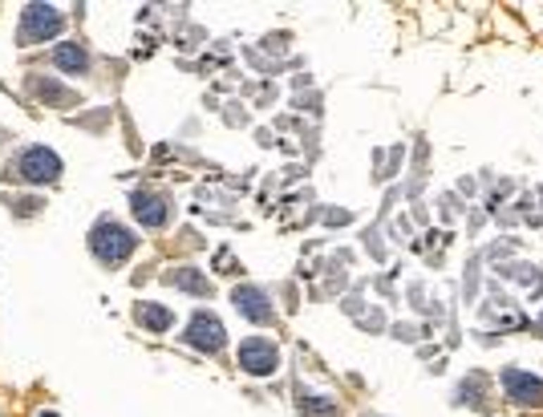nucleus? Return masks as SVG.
Segmentation results:
<instances>
[{
  "instance_id": "1",
  "label": "nucleus",
  "mask_w": 543,
  "mask_h": 417,
  "mask_svg": "<svg viewBox=\"0 0 543 417\" xmlns=\"http://www.w3.org/2000/svg\"><path fill=\"white\" fill-rule=\"evenodd\" d=\"M89 247H94V256L101 259V263H122V259H130L134 251V235L126 231V227H118V223H98L94 231H89Z\"/></svg>"
},
{
  "instance_id": "2",
  "label": "nucleus",
  "mask_w": 543,
  "mask_h": 417,
  "mask_svg": "<svg viewBox=\"0 0 543 417\" xmlns=\"http://www.w3.org/2000/svg\"><path fill=\"white\" fill-rule=\"evenodd\" d=\"M65 25V16L57 13L53 4H29L20 13V41L33 45V41H45V37H57Z\"/></svg>"
},
{
  "instance_id": "3",
  "label": "nucleus",
  "mask_w": 543,
  "mask_h": 417,
  "mask_svg": "<svg viewBox=\"0 0 543 417\" xmlns=\"http://www.w3.org/2000/svg\"><path fill=\"white\" fill-rule=\"evenodd\" d=\"M276 365H280V353H276L272 340L251 337V340L239 344V369L244 373H251V377H268V373H276Z\"/></svg>"
},
{
  "instance_id": "4",
  "label": "nucleus",
  "mask_w": 543,
  "mask_h": 417,
  "mask_svg": "<svg viewBox=\"0 0 543 417\" xmlns=\"http://www.w3.org/2000/svg\"><path fill=\"white\" fill-rule=\"evenodd\" d=\"M187 344L199 349V353H219L227 344V332H223V324L215 320L211 312H199L195 320L187 324Z\"/></svg>"
},
{
  "instance_id": "5",
  "label": "nucleus",
  "mask_w": 543,
  "mask_h": 417,
  "mask_svg": "<svg viewBox=\"0 0 543 417\" xmlns=\"http://www.w3.org/2000/svg\"><path fill=\"white\" fill-rule=\"evenodd\" d=\"M57 175H61V158L53 150H45V146L25 150V158H20V178L25 182H53Z\"/></svg>"
},
{
  "instance_id": "6",
  "label": "nucleus",
  "mask_w": 543,
  "mask_h": 417,
  "mask_svg": "<svg viewBox=\"0 0 543 417\" xmlns=\"http://www.w3.org/2000/svg\"><path fill=\"white\" fill-rule=\"evenodd\" d=\"M503 389L515 405H543V381L523 369H503Z\"/></svg>"
},
{
  "instance_id": "7",
  "label": "nucleus",
  "mask_w": 543,
  "mask_h": 417,
  "mask_svg": "<svg viewBox=\"0 0 543 417\" xmlns=\"http://www.w3.org/2000/svg\"><path fill=\"white\" fill-rule=\"evenodd\" d=\"M231 304L239 308L247 320H256V324H268V320H272V304H268V296H263L260 288H251V284H244V288L231 292Z\"/></svg>"
},
{
  "instance_id": "8",
  "label": "nucleus",
  "mask_w": 543,
  "mask_h": 417,
  "mask_svg": "<svg viewBox=\"0 0 543 417\" xmlns=\"http://www.w3.org/2000/svg\"><path fill=\"white\" fill-rule=\"evenodd\" d=\"M134 219L142 227H163L166 223V203L158 194H134Z\"/></svg>"
},
{
  "instance_id": "9",
  "label": "nucleus",
  "mask_w": 543,
  "mask_h": 417,
  "mask_svg": "<svg viewBox=\"0 0 543 417\" xmlns=\"http://www.w3.org/2000/svg\"><path fill=\"white\" fill-rule=\"evenodd\" d=\"M166 280H170L179 292H191V296H211V280H207L203 272H195V268H175Z\"/></svg>"
},
{
  "instance_id": "10",
  "label": "nucleus",
  "mask_w": 543,
  "mask_h": 417,
  "mask_svg": "<svg viewBox=\"0 0 543 417\" xmlns=\"http://www.w3.org/2000/svg\"><path fill=\"white\" fill-rule=\"evenodd\" d=\"M53 65H57V69H65V73H85L89 57H85L82 45H57V49H53Z\"/></svg>"
},
{
  "instance_id": "11",
  "label": "nucleus",
  "mask_w": 543,
  "mask_h": 417,
  "mask_svg": "<svg viewBox=\"0 0 543 417\" xmlns=\"http://www.w3.org/2000/svg\"><path fill=\"white\" fill-rule=\"evenodd\" d=\"M138 320L146 324V328H154V332H166V328L175 324V316H170V308H163V304H142L138 308Z\"/></svg>"
},
{
  "instance_id": "12",
  "label": "nucleus",
  "mask_w": 543,
  "mask_h": 417,
  "mask_svg": "<svg viewBox=\"0 0 543 417\" xmlns=\"http://www.w3.org/2000/svg\"><path fill=\"white\" fill-rule=\"evenodd\" d=\"M300 413L304 417H337V402H329V397H304Z\"/></svg>"
},
{
  "instance_id": "13",
  "label": "nucleus",
  "mask_w": 543,
  "mask_h": 417,
  "mask_svg": "<svg viewBox=\"0 0 543 417\" xmlns=\"http://www.w3.org/2000/svg\"><path fill=\"white\" fill-rule=\"evenodd\" d=\"M41 417H57V413H41Z\"/></svg>"
},
{
  "instance_id": "14",
  "label": "nucleus",
  "mask_w": 543,
  "mask_h": 417,
  "mask_svg": "<svg viewBox=\"0 0 543 417\" xmlns=\"http://www.w3.org/2000/svg\"><path fill=\"white\" fill-rule=\"evenodd\" d=\"M539 332H543V320H539Z\"/></svg>"
}]
</instances>
